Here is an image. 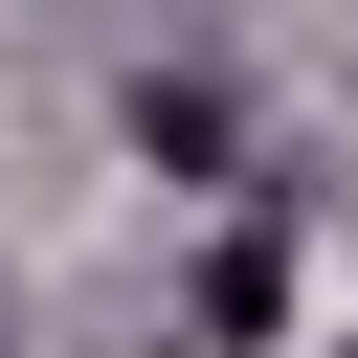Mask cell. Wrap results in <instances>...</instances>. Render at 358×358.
Instances as JSON below:
<instances>
[{
    "label": "cell",
    "instance_id": "cell-1",
    "mask_svg": "<svg viewBox=\"0 0 358 358\" xmlns=\"http://www.w3.org/2000/svg\"><path fill=\"white\" fill-rule=\"evenodd\" d=\"M268 313H291V246H268V224H246V246H224V268H201V336H268Z\"/></svg>",
    "mask_w": 358,
    "mask_h": 358
}]
</instances>
